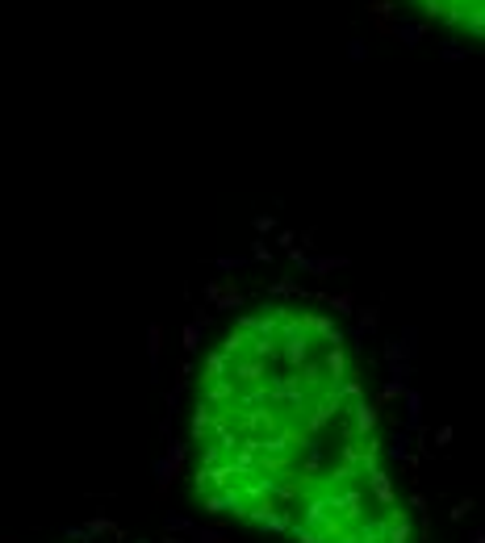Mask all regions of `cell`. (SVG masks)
<instances>
[{"label": "cell", "instance_id": "obj_2", "mask_svg": "<svg viewBox=\"0 0 485 543\" xmlns=\"http://www.w3.org/2000/svg\"><path fill=\"white\" fill-rule=\"evenodd\" d=\"M414 5L460 34L485 38V0H414Z\"/></svg>", "mask_w": 485, "mask_h": 543}, {"label": "cell", "instance_id": "obj_1", "mask_svg": "<svg viewBox=\"0 0 485 543\" xmlns=\"http://www.w3.org/2000/svg\"><path fill=\"white\" fill-rule=\"evenodd\" d=\"M193 493L264 539L410 543L377 401L331 314L272 301L222 335L193 401Z\"/></svg>", "mask_w": 485, "mask_h": 543}, {"label": "cell", "instance_id": "obj_3", "mask_svg": "<svg viewBox=\"0 0 485 543\" xmlns=\"http://www.w3.org/2000/svg\"><path fill=\"white\" fill-rule=\"evenodd\" d=\"M63 543H130V539H118V535H76V539H63Z\"/></svg>", "mask_w": 485, "mask_h": 543}]
</instances>
